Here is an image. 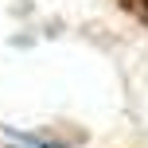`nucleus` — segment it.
<instances>
[{
  "mask_svg": "<svg viewBox=\"0 0 148 148\" xmlns=\"http://www.w3.org/2000/svg\"><path fill=\"white\" fill-rule=\"evenodd\" d=\"M144 4H148V0H144Z\"/></svg>",
  "mask_w": 148,
  "mask_h": 148,
  "instance_id": "1",
  "label": "nucleus"
}]
</instances>
